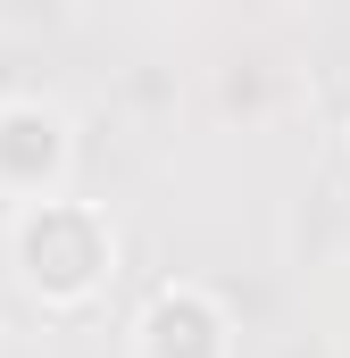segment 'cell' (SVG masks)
Returning a JSON list of instances; mask_svg holds the SVG:
<instances>
[{"instance_id":"cell-2","label":"cell","mask_w":350,"mask_h":358,"mask_svg":"<svg viewBox=\"0 0 350 358\" xmlns=\"http://www.w3.org/2000/svg\"><path fill=\"white\" fill-rule=\"evenodd\" d=\"M67 117L50 100H8L0 108V192L8 200H50L67 176Z\"/></svg>"},{"instance_id":"cell-1","label":"cell","mask_w":350,"mask_h":358,"mask_svg":"<svg viewBox=\"0 0 350 358\" xmlns=\"http://www.w3.org/2000/svg\"><path fill=\"white\" fill-rule=\"evenodd\" d=\"M8 259H17V275H25V292H34V300H50V308H76V300H92V292L108 283L117 234H108V217H100L92 200L50 192V200H17Z\"/></svg>"},{"instance_id":"cell-3","label":"cell","mask_w":350,"mask_h":358,"mask_svg":"<svg viewBox=\"0 0 350 358\" xmlns=\"http://www.w3.org/2000/svg\"><path fill=\"white\" fill-rule=\"evenodd\" d=\"M225 350H234V325L200 283L150 292V308L134 317V358H225Z\"/></svg>"}]
</instances>
